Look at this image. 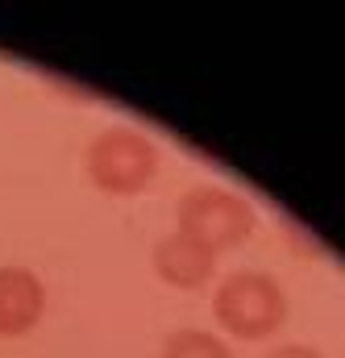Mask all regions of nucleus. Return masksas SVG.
Segmentation results:
<instances>
[{"label": "nucleus", "instance_id": "f03ea898", "mask_svg": "<svg viewBox=\"0 0 345 358\" xmlns=\"http://www.w3.org/2000/svg\"><path fill=\"white\" fill-rule=\"evenodd\" d=\"M216 321L237 338H270L287 321V296L266 271H233L212 296Z\"/></svg>", "mask_w": 345, "mask_h": 358}, {"label": "nucleus", "instance_id": "f257e3e1", "mask_svg": "<svg viewBox=\"0 0 345 358\" xmlns=\"http://www.w3.org/2000/svg\"><path fill=\"white\" fill-rule=\"evenodd\" d=\"M87 179L108 196H138L159 176V146L129 125H108L87 142Z\"/></svg>", "mask_w": 345, "mask_h": 358}, {"label": "nucleus", "instance_id": "423d86ee", "mask_svg": "<svg viewBox=\"0 0 345 358\" xmlns=\"http://www.w3.org/2000/svg\"><path fill=\"white\" fill-rule=\"evenodd\" d=\"M163 358H233V350L208 329H175L163 342Z\"/></svg>", "mask_w": 345, "mask_h": 358}, {"label": "nucleus", "instance_id": "0eeeda50", "mask_svg": "<svg viewBox=\"0 0 345 358\" xmlns=\"http://www.w3.org/2000/svg\"><path fill=\"white\" fill-rule=\"evenodd\" d=\"M266 358H321L312 346H279V350H270Z\"/></svg>", "mask_w": 345, "mask_h": 358}, {"label": "nucleus", "instance_id": "39448f33", "mask_svg": "<svg viewBox=\"0 0 345 358\" xmlns=\"http://www.w3.org/2000/svg\"><path fill=\"white\" fill-rule=\"evenodd\" d=\"M212 267H216V255L208 246H200L196 238L187 234H167L159 246H154V271L171 283V287H200L212 279Z\"/></svg>", "mask_w": 345, "mask_h": 358}, {"label": "nucleus", "instance_id": "7ed1b4c3", "mask_svg": "<svg viewBox=\"0 0 345 358\" xmlns=\"http://www.w3.org/2000/svg\"><path fill=\"white\" fill-rule=\"evenodd\" d=\"M250 229H254V204L229 187L204 183V187L183 192V200H179V234L196 238L212 255L246 242Z\"/></svg>", "mask_w": 345, "mask_h": 358}, {"label": "nucleus", "instance_id": "20e7f679", "mask_svg": "<svg viewBox=\"0 0 345 358\" xmlns=\"http://www.w3.org/2000/svg\"><path fill=\"white\" fill-rule=\"evenodd\" d=\"M46 313V287L29 267H0V338L29 334Z\"/></svg>", "mask_w": 345, "mask_h": 358}]
</instances>
